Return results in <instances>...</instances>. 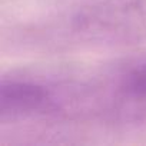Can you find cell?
I'll list each match as a JSON object with an SVG mask.
<instances>
[{
  "label": "cell",
  "instance_id": "1",
  "mask_svg": "<svg viewBox=\"0 0 146 146\" xmlns=\"http://www.w3.org/2000/svg\"><path fill=\"white\" fill-rule=\"evenodd\" d=\"M73 35L89 42L146 39V0H99L79 9L70 20Z\"/></svg>",
  "mask_w": 146,
  "mask_h": 146
},
{
  "label": "cell",
  "instance_id": "2",
  "mask_svg": "<svg viewBox=\"0 0 146 146\" xmlns=\"http://www.w3.org/2000/svg\"><path fill=\"white\" fill-rule=\"evenodd\" d=\"M54 95L43 83L27 79H3L0 85V117L16 120L56 108Z\"/></svg>",
  "mask_w": 146,
  "mask_h": 146
},
{
  "label": "cell",
  "instance_id": "3",
  "mask_svg": "<svg viewBox=\"0 0 146 146\" xmlns=\"http://www.w3.org/2000/svg\"><path fill=\"white\" fill-rule=\"evenodd\" d=\"M122 89L130 96L146 98V57L126 70L122 76Z\"/></svg>",
  "mask_w": 146,
  "mask_h": 146
}]
</instances>
